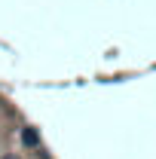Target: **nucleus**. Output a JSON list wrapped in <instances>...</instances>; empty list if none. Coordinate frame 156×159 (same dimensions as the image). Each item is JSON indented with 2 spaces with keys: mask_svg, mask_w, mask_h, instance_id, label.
Wrapping results in <instances>:
<instances>
[{
  "mask_svg": "<svg viewBox=\"0 0 156 159\" xmlns=\"http://www.w3.org/2000/svg\"><path fill=\"white\" fill-rule=\"evenodd\" d=\"M21 141H25L28 147H37V144H40V138H37V132H34V129H25V132H21Z\"/></svg>",
  "mask_w": 156,
  "mask_h": 159,
  "instance_id": "f257e3e1",
  "label": "nucleus"
},
{
  "mask_svg": "<svg viewBox=\"0 0 156 159\" xmlns=\"http://www.w3.org/2000/svg\"><path fill=\"white\" fill-rule=\"evenodd\" d=\"M6 159H19V156H6Z\"/></svg>",
  "mask_w": 156,
  "mask_h": 159,
  "instance_id": "f03ea898",
  "label": "nucleus"
}]
</instances>
